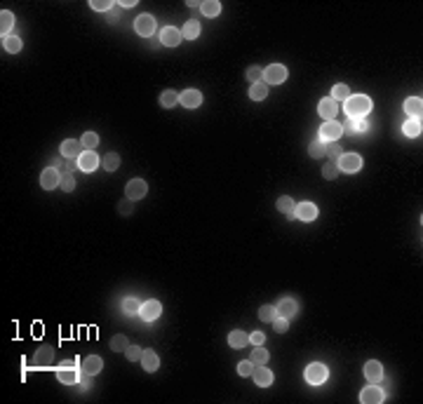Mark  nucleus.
Instances as JSON below:
<instances>
[{"label":"nucleus","instance_id":"35","mask_svg":"<svg viewBox=\"0 0 423 404\" xmlns=\"http://www.w3.org/2000/svg\"><path fill=\"white\" fill-rule=\"evenodd\" d=\"M139 308H141V303H139V298H134V296H127L125 301H122V313L129 315V317L139 313Z\"/></svg>","mask_w":423,"mask_h":404},{"label":"nucleus","instance_id":"22","mask_svg":"<svg viewBox=\"0 0 423 404\" xmlns=\"http://www.w3.org/2000/svg\"><path fill=\"white\" fill-rule=\"evenodd\" d=\"M54 359V350L50 348V346H43V348H38L36 350V357H33V362H36V367H50Z\"/></svg>","mask_w":423,"mask_h":404},{"label":"nucleus","instance_id":"3","mask_svg":"<svg viewBox=\"0 0 423 404\" xmlns=\"http://www.w3.org/2000/svg\"><path fill=\"white\" fill-rule=\"evenodd\" d=\"M289 71L282 66V63H273L268 68H263V82L266 85H282V82L287 80Z\"/></svg>","mask_w":423,"mask_h":404},{"label":"nucleus","instance_id":"5","mask_svg":"<svg viewBox=\"0 0 423 404\" xmlns=\"http://www.w3.org/2000/svg\"><path fill=\"white\" fill-rule=\"evenodd\" d=\"M134 31L141 38H151L155 33V17L153 14H139L134 21Z\"/></svg>","mask_w":423,"mask_h":404},{"label":"nucleus","instance_id":"40","mask_svg":"<svg viewBox=\"0 0 423 404\" xmlns=\"http://www.w3.org/2000/svg\"><path fill=\"white\" fill-rule=\"evenodd\" d=\"M127 346H129V343H127V336H122V334H118V336L111 339V348H113L116 352H125Z\"/></svg>","mask_w":423,"mask_h":404},{"label":"nucleus","instance_id":"47","mask_svg":"<svg viewBox=\"0 0 423 404\" xmlns=\"http://www.w3.org/2000/svg\"><path fill=\"white\" fill-rule=\"evenodd\" d=\"M308 153H310V158H324V146H322V141H315V144H310Z\"/></svg>","mask_w":423,"mask_h":404},{"label":"nucleus","instance_id":"19","mask_svg":"<svg viewBox=\"0 0 423 404\" xmlns=\"http://www.w3.org/2000/svg\"><path fill=\"white\" fill-rule=\"evenodd\" d=\"M181 31L179 28H174V26H167V28H162V33H160V43L162 45H167V47H177L181 43Z\"/></svg>","mask_w":423,"mask_h":404},{"label":"nucleus","instance_id":"17","mask_svg":"<svg viewBox=\"0 0 423 404\" xmlns=\"http://www.w3.org/2000/svg\"><path fill=\"white\" fill-rule=\"evenodd\" d=\"M80 369L85 371V374H90V376H97V374H99L101 369H104V359H101L99 355H90V357H85V359H82Z\"/></svg>","mask_w":423,"mask_h":404},{"label":"nucleus","instance_id":"8","mask_svg":"<svg viewBox=\"0 0 423 404\" xmlns=\"http://www.w3.org/2000/svg\"><path fill=\"white\" fill-rule=\"evenodd\" d=\"M162 313V305L155 301V298H148V301H144L141 303V308H139V315L144 317L146 322H155L158 317H160Z\"/></svg>","mask_w":423,"mask_h":404},{"label":"nucleus","instance_id":"51","mask_svg":"<svg viewBox=\"0 0 423 404\" xmlns=\"http://www.w3.org/2000/svg\"><path fill=\"white\" fill-rule=\"evenodd\" d=\"M324 155H329V158H339V155H341V146H336L332 141L329 146H324Z\"/></svg>","mask_w":423,"mask_h":404},{"label":"nucleus","instance_id":"49","mask_svg":"<svg viewBox=\"0 0 423 404\" xmlns=\"http://www.w3.org/2000/svg\"><path fill=\"white\" fill-rule=\"evenodd\" d=\"M336 174H339V167L336 165H324V170H322V176L324 179H336Z\"/></svg>","mask_w":423,"mask_h":404},{"label":"nucleus","instance_id":"36","mask_svg":"<svg viewBox=\"0 0 423 404\" xmlns=\"http://www.w3.org/2000/svg\"><path fill=\"white\" fill-rule=\"evenodd\" d=\"M351 97V90H348V85H343V82H339V85H334L332 90V99L339 104V101H346Z\"/></svg>","mask_w":423,"mask_h":404},{"label":"nucleus","instance_id":"12","mask_svg":"<svg viewBox=\"0 0 423 404\" xmlns=\"http://www.w3.org/2000/svg\"><path fill=\"white\" fill-rule=\"evenodd\" d=\"M294 216H297L299 221L310 224V221H315L317 219V207L313 205V202H299L297 209H294Z\"/></svg>","mask_w":423,"mask_h":404},{"label":"nucleus","instance_id":"38","mask_svg":"<svg viewBox=\"0 0 423 404\" xmlns=\"http://www.w3.org/2000/svg\"><path fill=\"white\" fill-rule=\"evenodd\" d=\"M275 317H278V310H275L273 305H261V308H259V320H261V322H273Z\"/></svg>","mask_w":423,"mask_h":404},{"label":"nucleus","instance_id":"48","mask_svg":"<svg viewBox=\"0 0 423 404\" xmlns=\"http://www.w3.org/2000/svg\"><path fill=\"white\" fill-rule=\"evenodd\" d=\"M73 188H75V179H73L71 174H63V176H61V190L71 193Z\"/></svg>","mask_w":423,"mask_h":404},{"label":"nucleus","instance_id":"43","mask_svg":"<svg viewBox=\"0 0 423 404\" xmlns=\"http://www.w3.org/2000/svg\"><path fill=\"white\" fill-rule=\"evenodd\" d=\"M141 355H144V350H141L139 346H127L125 357L129 359V362H136V359H141Z\"/></svg>","mask_w":423,"mask_h":404},{"label":"nucleus","instance_id":"57","mask_svg":"<svg viewBox=\"0 0 423 404\" xmlns=\"http://www.w3.org/2000/svg\"><path fill=\"white\" fill-rule=\"evenodd\" d=\"M52 165H54V167H57V170H59V167H61L63 162H61V160H59V158H54V160H52Z\"/></svg>","mask_w":423,"mask_h":404},{"label":"nucleus","instance_id":"10","mask_svg":"<svg viewBox=\"0 0 423 404\" xmlns=\"http://www.w3.org/2000/svg\"><path fill=\"white\" fill-rule=\"evenodd\" d=\"M125 193H127V200L136 202V200H141L146 193H148V186H146V181H144V179H132L129 183H127Z\"/></svg>","mask_w":423,"mask_h":404},{"label":"nucleus","instance_id":"15","mask_svg":"<svg viewBox=\"0 0 423 404\" xmlns=\"http://www.w3.org/2000/svg\"><path fill=\"white\" fill-rule=\"evenodd\" d=\"M364 376L369 383H378L381 378H383V364L378 362V359H369L367 364H364Z\"/></svg>","mask_w":423,"mask_h":404},{"label":"nucleus","instance_id":"1","mask_svg":"<svg viewBox=\"0 0 423 404\" xmlns=\"http://www.w3.org/2000/svg\"><path fill=\"white\" fill-rule=\"evenodd\" d=\"M343 111L353 120H364V115H369L371 111V99L364 97V94H351L348 99L343 101Z\"/></svg>","mask_w":423,"mask_h":404},{"label":"nucleus","instance_id":"45","mask_svg":"<svg viewBox=\"0 0 423 404\" xmlns=\"http://www.w3.org/2000/svg\"><path fill=\"white\" fill-rule=\"evenodd\" d=\"M90 5H92V9H97V12H108V9L113 7L111 0H92Z\"/></svg>","mask_w":423,"mask_h":404},{"label":"nucleus","instance_id":"50","mask_svg":"<svg viewBox=\"0 0 423 404\" xmlns=\"http://www.w3.org/2000/svg\"><path fill=\"white\" fill-rule=\"evenodd\" d=\"M78 383H80V390H90L92 388V376L90 374H85L80 369V378H78Z\"/></svg>","mask_w":423,"mask_h":404},{"label":"nucleus","instance_id":"46","mask_svg":"<svg viewBox=\"0 0 423 404\" xmlns=\"http://www.w3.org/2000/svg\"><path fill=\"white\" fill-rule=\"evenodd\" d=\"M287 327H289L287 317H275V320H273V329H275L278 334H285L287 332Z\"/></svg>","mask_w":423,"mask_h":404},{"label":"nucleus","instance_id":"25","mask_svg":"<svg viewBox=\"0 0 423 404\" xmlns=\"http://www.w3.org/2000/svg\"><path fill=\"white\" fill-rule=\"evenodd\" d=\"M405 111L409 117H421V111H423V101L421 97H409L405 101Z\"/></svg>","mask_w":423,"mask_h":404},{"label":"nucleus","instance_id":"11","mask_svg":"<svg viewBox=\"0 0 423 404\" xmlns=\"http://www.w3.org/2000/svg\"><path fill=\"white\" fill-rule=\"evenodd\" d=\"M341 134H343V129L336 120H324V125L320 127V139L322 141H336Z\"/></svg>","mask_w":423,"mask_h":404},{"label":"nucleus","instance_id":"31","mask_svg":"<svg viewBox=\"0 0 423 404\" xmlns=\"http://www.w3.org/2000/svg\"><path fill=\"white\" fill-rule=\"evenodd\" d=\"M402 129H405V134L407 136H419L421 134V117H409V120H407L405 125H402Z\"/></svg>","mask_w":423,"mask_h":404},{"label":"nucleus","instance_id":"24","mask_svg":"<svg viewBox=\"0 0 423 404\" xmlns=\"http://www.w3.org/2000/svg\"><path fill=\"white\" fill-rule=\"evenodd\" d=\"M228 343H231V348L240 350V348H244V346L249 343V334L240 332V329H235V332L228 334Z\"/></svg>","mask_w":423,"mask_h":404},{"label":"nucleus","instance_id":"42","mask_svg":"<svg viewBox=\"0 0 423 404\" xmlns=\"http://www.w3.org/2000/svg\"><path fill=\"white\" fill-rule=\"evenodd\" d=\"M247 80H252V85L254 82H259V80H263V68L261 66H249V68H247Z\"/></svg>","mask_w":423,"mask_h":404},{"label":"nucleus","instance_id":"53","mask_svg":"<svg viewBox=\"0 0 423 404\" xmlns=\"http://www.w3.org/2000/svg\"><path fill=\"white\" fill-rule=\"evenodd\" d=\"M118 212H120V214H125V216L132 214V200H125L122 205L118 207Z\"/></svg>","mask_w":423,"mask_h":404},{"label":"nucleus","instance_id":"20","mask_svg":"<svg viewBox=\"0 0 423 404\" xmlns=\"http://www.w3.org/2000/svg\"><path fill=\"white\" fill-rule=\"evenodd\" d=\"M82 148H85V146H82V141L66 139V141L61 144V155H63V158H80L82 153H85Z\"/></svg>","mask_w":423,"mask_h":404},{"label":"nucleus","instance_id":"39","mask_svg":"<svg viewBox=\"0 0 423 404\" xmlns=\"http://www.w3.org/2000/svg\"><path fill=\"white\" fill-rule=\"evenodd\" d=\"M80 141H82V146H85L87 151H94V148L99 146V134H94V132H85Z\"/></svg>","mask_w":423,"mask_h":404},{"label":"nucleus","instance_id":"29","mask_svg":"<svg viewBox=\"0 0 423 404\" xmlns=\"http://www.w3.org/2000/svg\"><path fill=\"white\" fill-rule=\"evenodd\" d=\"M200 9H202V14L205 17H219L221 14V2L219 0H205V2H200Z\"/></svg>","mask_w":423,"mask_h":404},{"label":"nucleus","instance_id":"56","mask_svg":"<svg viewBox=\"0 0 423 404\" xmlns=\"http://www.w3.org/2000/svg\"><path fill=\"white\" fill-rule=\"evenodd\" d=\"M186 5H188L190 9H195V7H200V2H195V0H188V2H186Z\"/></svg>","mask_w":423,"mask_h":404},{"label":"nucleus","instance_id":"2","mask_svg":"<svg viewBox=\"0 0 423 404\" xmlns=\"http://www.w3.org/2000/svg\"><path fill=\"white\" fill-rule=\"evenodd\" d=\"M327 378H329V369L320 364V362H313V364L306 367V381L310 386H322Z\"/></svg>","mask_w":423,"mask_h":404},{"label":"nucleus","instance_id":"7","mask_svg":"<svg viewBox=\"0 0 423 404\" xmlns=\"http://www.w3.org/2000/svg\"><path fill=\"white\" fill-rule=\"evenodd\" d=\"M57 378L61 381L63 386H75L78 378H80V367L75 369L73 364H61V367L57 369Z\"/></svg>","mask_w":423,"mask_h":404},{"label":"nucleus","instance_id":"28","mask_svg":"<svg viewBox=\"0 0 423 404\" xmlns=\"http://www.w3.org/2000/svg\"><path fill=\"white\" fill-rule=\"evenodd\" d=\"M268 97V85L263 80H259V82H254L252 87H249V99H254V101H263Z\"/></svg>","mask_w":423,"mask_h":404},{"label":"nucleus","instance_id":"13","mask_svg":"<svg viewBox=\"0 0 423 404\" xmlns=\"http://www.w3.org/2000/svg\"><path fill=\"white\" fill-rule=\"evenodd\" d=\"M179 104L183 108H198L200 104H202V94H200V90H183L179 94Z\"/></svg>","mask_w":423,"mask_h":404},{"label":"nucleus","instance_id":"23","mask_svg":"<svg viewBox=\"0 0 423 404\" xmlns=\"http://www.w3.org/2000/svg\"><path fill=\"white\" fill-rule=\"evenodd\" d=\"M141 367H144V371H158V367H160V357H158V352L155 350H144V355H141Z\"/></svg>","mask_w":423,"mask_h":404},{"label":"nucleus","instance_id":"27","mask_svg":"<svg viewBox=\"0 0 423 404\" xmlns=\"http://www.w3.org/2000/svg\"><path fill=\"white\" fill-rule=\"evenodd\" d=\"M278 209L287 216V219H292V216H294V209H297V202L289 198V195H280L278 198Z\"/></svg>","mask_w":423,"mask_h":404},{"label":"nucleus","instance_id":"26","mask_svg":"<svg viewBox=\"0 0 423 404\" xmlns=\"http://www.w3.org/2000/svg\"><path fill=\"white\" fill-rule=\"evenodd\" d=\"M341 129L346 132V134H358V132H367L369 125H367L364 120H353V117H348V122L341 125Z\"/></svg>","mask_w":423,"mask_h":404},{"label":"nucleus","instance_id":"33","mask_svg":"<svg viewBox=\"0 0 423 404\" xmlns=\"http://www.w3.org/2000/svg\"><path fill=\"white\" fill-rule=\"evenodd\" d=\"M177 104H179V94H177L174 90H165L160 94V106L162 108H174Z\"/></svg>","mask_w":423,"mask_h":404},{"label":"nucleus","instance_id":"44","mask_svg":"<svg viewBox=\"0 0 423 404\" xmlns=\"http://www.w3.org/2000/svg\"><path fill=\"white\" fill-rule=\"evenodd\" d=\"M254 367H256V364H254L252 359H249V362H240V364H238V374H240V376H249V374H254Z\"/></svg>","mask_w":423,"mask_h":404},{"label":"nucleus","instance_id":"37","mask_svg":"<svg viewBox=\"0 0 423 404\" xmlns=\"http://www.w3.org/2000/svg\"><path fill=\"white\" fill-rule=\"evenodd\" d=\"M101 165H104L108 172H116L118 167H120V158H118V153H106V155H104V160H101Z\"/></svg>","mask_w":423,"mask_h":404},{"label":"nucleus","instance_id":"14","mask_svg":"<svg viewBox=\"0 0 423 404\" xmlns=\"http://www.w3.org/2000/svg\"><path fill=\"white\" fill-rule=\"evenodd\" d=\"M317 113L322 115V120H334L336 113H339V104H336L332 97H327V99H322L320 104H317Z\"/></svg>","mask_w":423,"mask_h":404},{"label":"nucleus","instance_id":"16","mask_svg":"<svg viewBox=\"0 0 423 404\" xmlns=\"http://www.w3.org/2000/svg\"><path fill=\"white\" fill-rule=\"evenodd\" d=\"M78 167H80L82 172H94L97 167H99V155L94 151H85L78 158Z\"/></svg>","mask_w":423,"mask_h":404},{"label":"nucleus","instance_id":"9","mask_svg":"<svg viewBox=\"0 0 423 404\" xmlns=\"http://www.w3.org/2000/svg\"><path fill=\"white\" fill-rule=\"evenodd\" d=\"M40 186L45 190H52L57 188V186H61V174H59V170L57 167H47V170H43V174H40Z\"/></svg>","mask_w":423,"mask_h":404},{"label":"nucleus","instance_id":"4","mask_svg":"<svg viewBox=\"0 0 423 404\" xmlns=\"http://www.w3.org/2000/svg\"><path fill=\"white\" fill-rule=\"evenodd\" d=\"M336 167H339L341 172L353 174V172L362 170V158L358 155V153H341V155L336 158Z\"/></svg>","mask_w":423,"mask_h":404},{"label":"nucleus","instance_id":"32","mask_svg":"<svg viewBox=\"0 0 423 404\" xmlns=\"http://www.w3.org/2000/svg\"><path fill=\"white\" fill-rule=\"evenodd\" d=\"M2 47H5V52H9V54L21 52V38H17V36H5V38H2Z\"/></svg>","mask_w":423,"mask_h":404},{"label":"nucleus","instance_id":"21","mask_svg":"<svg viewBox=\"0 0 423 404\" xmlns=\"http://www.w3.org/2000/svg\"><path fill=\"white\" fill-rule=\"evenodd\" d=\"M275 310H278V317H294L297 315V310H299V305H297V301L294 298H282L278 305H275Z\"/></svg>","mask_w":423,"mask_h":404},{"label":"nucleus","instance_id":"41","mask_svg":"<svg viewBox=\"0 0 423 404\" xmlns=\"http://www.w3.org/2000/svg\"><path fill=\"white\" fill-rule=\"evenodd\" d=\"M252 362L254 364H266L268 362V350L263 346H256V350L252 352Z\"/></svg>","mask_w":423,"mask_h":404},{"label":"nucleus","instance_id":"30","mask_svg":"<svg viewBox=\"0 0 423 404\" xmlns=\"http://www.w3.org/2000/svg\"><path fill=\"white\" fill-rule=\"evenodd\" d=\"M12 26H14V14L7 12V9H2L0 12V33H2V38H5V33L12 31Z\"/></svg>","mask_w":423,"mask_h":404},{"label":"nucleus","instance_id":"55","mask_svg":"<svg viewBox=\"0 0 423 404\" xmlns=\"http://www.w3.org/2000/svg\"><path fill=\"white\" fill-rule=\"evenodd\" d=\"M120 5H122V7H134V0H122Z\"/></svg>","mask_w":423,"mask_h":404},{"label":"nucleus","instance_id":"6","mask_svg":"<svg viewBox=\"0 0 423 404\" xmlns=\"http://www.w3.org/2000/svg\"><path fill=\"white\" fill-rule=\"evenodd\" d=\"M383 400H386V393H383L376 383H369L367 388H362V393H360L362 404H381Z\"/></svg>","mask_w":423,"mask_h":404},{"label":"nucleus","instance_id":"34","mask_svg":"<svg viewBox=\"0 0 423 404\" xmlns=\"http://www.w3.org/2000/svg\"><path fill=\"white\" fill-rule=\"evenodd\" d=\"M181 36L188 38V40H195V38L200 36V24L195 21V19H190V21H186V26L181 28Z\"/></svg>","mask_w":423,"mask_h":404},{"label":"nucleus","instance_id":"52","mask_svg":"<svg viewBox=\"0 0 423 404\" xmlns=\"http://www.w3.org/2000/svg\"><path fill=\"white\" fill-rule=\"evenodd\" d=\"M263 341H266V336H263L261 332H254L252 336H249V343H252V346H263Z\"/></svg>","mask_w":423,"mask_h":404},{"label":"nucleus","instance_id":"54","mask_svg":"<svg viewBox=\"0 0 423 404\" xmlns=\"http://www.w3.org/2000/svg\"><path fill=\"white\" fill-rule=\"evenodd\" d=\"M75 167H78V165H73V162H63V165H61V167H59V170H61V172H66V174H71V172L75 170Z\"/></svg>","mask_w":423,"mask_h":404},{"label":"nucleus","instance_id":"18","mask_svg":"<svg viewBox=\"0 0 423 404\" xmlns=\"http://www.w3.org/2000/svg\"><path fill=\"white\" fill-rule=\"evenodd\" d=\"M252 376H254V383H256V386H261V388H268L270 383H273V371H268L266 364H256Z\"/></svg>","mask_w":423,"mask_h":404}]
</instances>
